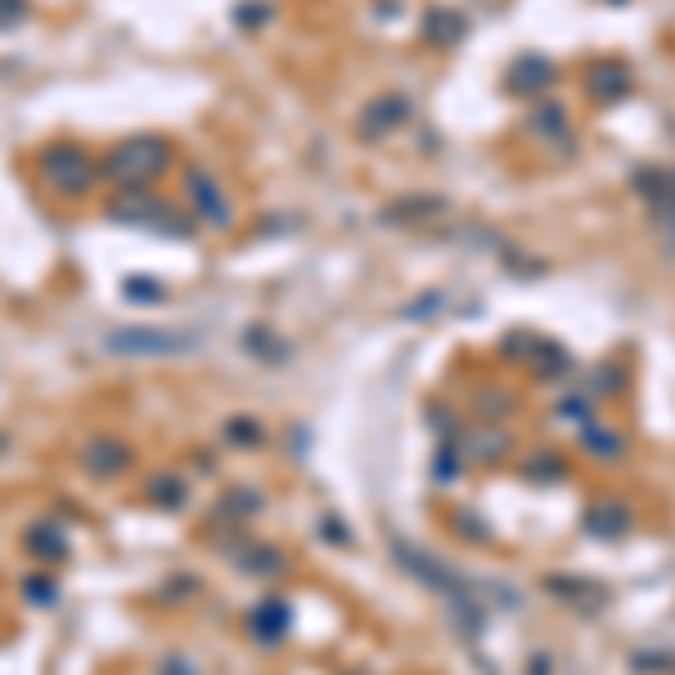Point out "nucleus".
<instances>
[{
    "label": "nucleus",
    "instance_id": "14",
    "mask_svg": "<svg viewBox=\"0 0 675 675\" xmlns=\"http://www.w3.org/2000/svg\"><path fill=\"white\" fill-rule=\"evenodd\" d=\"M158 675H199V671H194V662H190V658H180V653H176V658H163Z\"/></svg>",
    "mask_w": 675,
    "mask_h": 675
},
{
    "label": "nucleus",
    "instance_id": "9",
    "mask_svg": "<svg viewBox=\"0 0 675 675\" xmlns=\"http://www.w3.org/2000/svg\"><path fill=\"white\" fill-rule=\"evenodd\" d=\"M248 626H252L257 640H267V644L284 640V630H288V604H280V599H267V604L252 608Z\"/></svg>",
    "mask_w": 675,
    "mask_h": 675
},
{
    "label": "nucleus",
    "instance_id": "5",
    "mask_svg": "<svg viewBox=\"0 0 675 675\" xmlns=\"http://www.w3.org/2000/svg\"><path fill=\"white\" fill-rule=\"evenodd\" d=\"M185 194H190L194 212L212 225V230H225V225H230V199L221 194V185L203 167H185Z\"/></svg>",
    "mask_w": 675,
    "mask_h": 675
},
{
    "label": "nucleus",
    "instance_id": "2",
    "mask_svg": "<svg viewBox=\"0 0 675 675\" xmlns=\"http://www.w3.org/2000/svg\"><path fill=\"white\" fill-rule=\"evenodd\" d=\"M32 167L42 176L46 190H55L59 199H86L99 185V163L86 144L78 140H50L32 154Z\"/></svg>",
    "mask_w": 675,
    "mask_h": 675
},
{
    "label": "nucleus",
    "instance_id": "16",
    "mask_svg": "<svg viewBox=\"0 0 675 675\" xmlns=\"http://www.w3.org/2000/svg\"><path fill=\"white\" fill-rule=\"evenodd\" d=\"M230 437H235V441H257V424L235 419V424H230Z\"/></svg>",
    "mask_w": 675,
    "mask_h": 675
},
{
    "label": "nucleus",
    "instance_id": "6",
    "mask_svg": "<svg viewBox=\"0 0 675 675\" xmlns=\"http://www.w3.org/2000/svg\"><path fill=\"white\" fill-rule=\"evenodd\" d=\"M82 464H86V473H95V477H112V473H122V469L131 464V450H127L122 441H112V437H95V441L82 450Z\"/></svg>",
    "mask_w": 675,
    "mask_h": 675
},
{
    "label": "nucleus",
    "instance_id": "10",
    "mask_svg": "<svg viewBox=\"0 0 675 675\" xmlns=\"http://www.w3.org/2000/svg\"><path fill=\"white\" fill-rule=\"evenodd\" d=\"M149 500L163 505V509H180L185 505V482L180 477H154L149 482Z\"/></svg>",
    "mask_w": 675,
    "mask_h": 675
},
{
    "label": "nucleus",
    "instance_id": "1",
    "mask_svg": "<svg viewBox=\"0 0 675 675\" xmlns=\"http://www.w3.org/2000/svg\"><path fill=\"white\" fill-rule=\"evenodd\" d=\"M167 167H171V140L154 135V131H140V135H127L112 149H104L99 180L118 185V190H144V185L158 180Z\"/></svg>",
    "mask_w": 675,
    "mask_h": 675
},
{
    "label": "nucleus",
    "instance_id": "13",
    "mask_svg": "<svg viewBox=\"0 0 675 675\" xmlns=\"http://www.w3.org/2000/svg\"><path fill=\"white\" fill-rule=\"evenodd\" d=\"M122 293L131 297V303H144V307H149V303H158V297H163V284L140 275V280H127V284H122Z\"/></svg>",
    "mask_w": 675,
    "mask_h": 675
},
{
    "label": "nucleus",
    "instance_id": "11",
    "mask_svg": "<svg viewBox=\"0 0 675 675\" xmlns=\"http://www.w3.org/2000/svg\"><path fill=\"white\" fill-rule=\"evenodd\" d=\"M23 599H27V604H36V608H50L59 599V585L50 577H23Z\"/></svg>",
    "mask_w": 675,
    "mask_h": 675
},
{
    "label": "nucleus",
    "instance_id": "8",
    "mask_svg": "<svg viewBox=\"0 0 675 675\" xmlns=\"http://www.w3.org/2000/svg\"><path fill=\"white\" fill-rule=\"evenodd\" d=\"M405 118V99L401 95H379L365 112H360V135H383V131H392L396 122Z\"/></svg>",
    "mask_w": 675,
    "mask_h": 675
},
{
    "label": "nucleus",
    "instance_id": "7",
    "mask_svg": "<svg viewBox=\"0 0 675 675\" xmlns=\"http://www.w3.org/2000/svg\"><path fill=\"white\" fill-rule=\"evenodd\" d=\"M23 545H27L36 558H46V562H63V558H68V536L55 528L50 518L32 522V528L23 532Z\"/></svg>",
    "mask_w": 675,
    "mask_h": 675
},
{
    "label": "nucleus",
    "instance_id": "3",
    "mask_svg": "<svg viewBox=\"0 0 675 675\" xmlns=\"http://www.w3.org/2000/svg\"><path fill=\"white\" fill-rule=\"evenodd\" d=\"M104 216L112 225H127V230H158V235H176V239H190V221H185L171 203H163L158 194L149 190H118L104 203Z\"/></svg>",
    "mask_w": 675,
    "mask_h": 675
},
{
    "label": "nucleus",
    "instance_id": "15",
    "mask_svg": "<svg viewBox=\"0 0 675 675\" xmlns=\"http://www.w3.org/2000/svg\"><path fill=\"white\" fill-rule=\"evenodd\" d=\"M244 23H248V27H257V23H267V5H248V10L239 5V27H244Z\"/></svg>",
    "mask_w": 675,
    "mask_h": 675
},
{
    "label": "nucleus",
    "instance_id": "12",
    "mask_svg": "<svg viewBox=\"0 0 675 675\" xmlns=\"http://www.w3.org/2000/svg\"><path fill=\"white\" fill-rule=\"evenodd\" d=\"M32 19V0H0V32H14Z\"/></svg>",
    "mask_w": 675,
    "mask_h": 675
},
{
    "label": "nucleus",
    "instance_id": "4",
    "mask_svg": "<svg viewBox=\"0 0 675 675\" xmlns=\"http://www.w3.org/2000/svg\"><path fill=\"white\" fill-rule=\"evenodd\" d=\"M199 347V333L185 329H154V324H135V329H112L104 338V352L112 356H185Z\"/></svg>",
    "mask_w": 675,
    "mask_h": 675
}]
</instances>
